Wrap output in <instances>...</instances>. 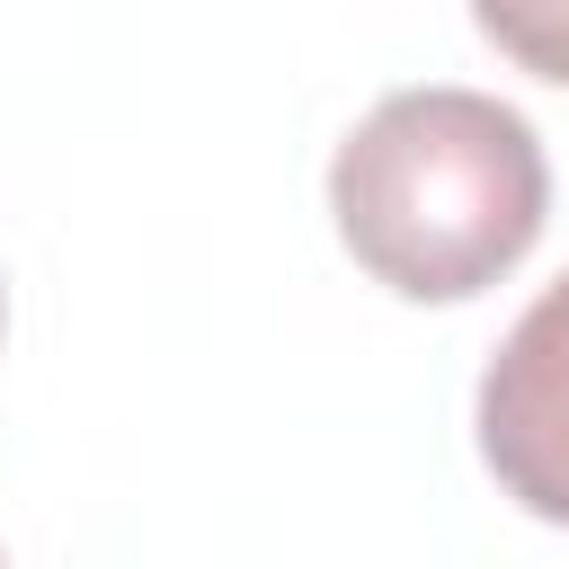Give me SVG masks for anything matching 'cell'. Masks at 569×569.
<instances>
[{
	"label": "cell",
	"mask_w": 569,
	"mask_h": 569,
	"mask_svg": "<svg viewBox=\"0 0 569 569\" xmlns=\"http://www.w3.org/2000/svg\"><path fill=\"white\" fill-rule=\"evenodd\" d=\"M347 258L400 302L489 293L551 213L542 142L480 89H391L329 160Z\"/></svg>",
	"instance_id": "6da1fadb"
},
{
	"label": "cell",
	"mask_w": 569,
	"mask_h": 569,
	"mask_svg": "<svg viewBox=\"0 0 569 569\" xmlns=\"http://www.w3.org/2000/svg\"><path fill=\"white\" fill-rule=\"evenodd\" d=\"M480 462L525 516L569 525V276L525 302L480 373Z\"/></svg>",
	"instance_id": "7a4b0ae2"
},
{
	"label": "cell",
	"mask_w": 569,
	"mask_h": 569,
	"mask_svg": "<svg viewBox=\"0 0 569 569\" xmlns=\"http://www.w3.org/2000/svg\"><path fill=\"white\" fill-rule=\"evenodd\" d=\"M471 18L516 71L569 89V0H471Z\"/></svg>",
	"instance_id": "3957f363"
}]
</instances>
